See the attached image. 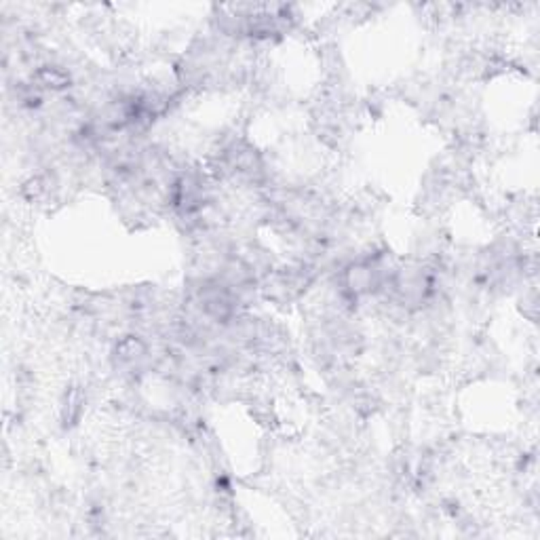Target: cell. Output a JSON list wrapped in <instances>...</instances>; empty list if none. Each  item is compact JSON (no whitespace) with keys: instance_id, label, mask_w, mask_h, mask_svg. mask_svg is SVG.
I'll return each mask as SVG.
<instances>
[{"instance_id":"cell-1","label":"cell","mask_w":540,"mask_h":540,"mask_svg":"<svg viewBox=\"0 0 540 540\" xmlns=\"http://www.w3.org/2000/svg\"><path fill=\"white\" fill-rule=\"evenodd\" d=\"M36 78H38L40 84H45V87H51V89H64V87H68V84H70V76L58 66L40 68Z\"/></svg>"}]
</instances>
